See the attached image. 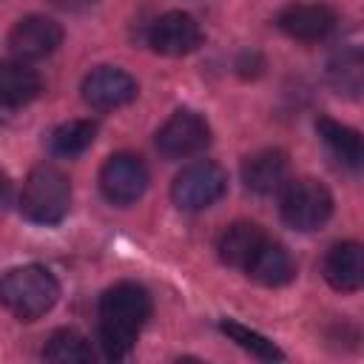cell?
<instances>
[{"label":"cell","instance_id":"obj_1","mask_svg":"<svg viewBox=\"0 0 364 364\" xmlns=\"http://www.w3.org/2000/svg\"><path fill=\"white\" fill-rule=\"evenodd\" d=\"M151 318V296L136 282H119L100 299V344L108 358H125Z\"/></svg>","mask_w":364,"mask_h":364},{"label":"cell","instance_id":"obj_2","mask_svg":"<svg viewBox=\"0 0 364 364\" xmlns=\"http://www.w3.org/2000/svg\"><path fill=\"white\" fill-rule=\"evenodd\" d=\"M60 299V284L54 273L43 264L11 267L0 279V304L20 321L43 318Z\"/></svg>","mask_w":364,"mask_h":364},{"label":"cell","instance_id":"obj_3","mask_svg":"<svg viewBox=\"0 0 364 364\" xmlns=\"http://www.w3.org/2000/svg\"><path fill=\"white\" fill-rule=\"evenodd\" d=\"M71 205V182L54 165H37L20 191V210L28 222L57 225L65 219Z\"/></svg>","mask_w":364,"mask_h":364},{"label":"cell","instance_id":"obj_4","mask_svg":"<svg viewBox=\"0 0 364 364\" xmlns=\"http://www.w3.org/2000/svg\"><path fill=\"white\" fill-rule=\"evenodd\" d=\"M279 210L284 225H290L293 230L310 233V230H318L333 216V196L318 179H310V176L287 179V185L282 188Z\"/></svg>","mask_w":364,"mask_h":364},{"label":"cell","instance_id":"obj_5","mask_svg":"<svg viewBox=\"0 0 364 364\" xmlns=\"http://www.w3.org/2000/svg\"><path fill=\"white\" fill-rule=\"evenodd\" d=\"M228 191V173L222 165L210 159H199L185 165L173 185H171V199L179 210H205L213 202H219Z\"/></svg>","mask_w":364,"mask_h":364},{"label":"cell","instance_id":"obj_6","mask_svg":"<svg viewBox=\"0 0 364 364\" xmlns=\"http://www.w3.org/2000/svg\"><path fill=\"white\" fill-rule=\"evenodd\" d=\"M210 145V125L188 108L173 111L165 125L156 131V148L168 159H188L202 154Z\"/></svg>","mask_w":364,"mask_h":364},{"label":"cell","instance_id":"obj_7","mask_svg":"<svg viewBox=\"0 0 364 364\" xmlns=\"http://www.w3.org/2000/svg\"><path fill=\"white\" fill-rule=\"evenodd\" d=\"M100 191L111 205L128 208L148 191V168L134 154H114L100 171Z\"/></svg>","mask_w":364,"mask_h":364},{"label":"cell","instance_id":"obj_8","mask_svg":"<svg viewBox=\"0 0 364 364\" xmlns=\"http://www.w3.org/2000/svg\"><path fill=\"white\" fill-rule=\"evenodd\" d=\"M6 43L17 60H26V63L43 60L54 54L57 46L63 43V26L46 14H28L11 26Z\"/></svg>","mask_w":364,"mask_h":364},{"label":"cell","instance_id":"obj_9","mask_svg":"<svg viewBox=\"0 0 364 364\" xmlns=\"http://www.w3.org/2000/svg\"><path fill=\"white\" fill-rule=\"evenodd\" d=\"M136 80L114 65H100L82 80V100L97 111L122 108L136 100Z\"/></svg>","mask_w":364,"mask_h":364},{"label":"cell","instance_id":"obj_10","mask_svg":"<svg viewBox=\"0 0 364 364\" xmlns=\"http://www.w3.org/2000/svg\"><path fill=\"white\" fill-rule=\"evenodd\" d=\"M336 23H338V14L324 3H293L282 9L276 17V26L287 37L301 40V43L327 40L336 31Z\"/></svg>","mask_w":364,"mask_h":364},{"label":"cell","instance_id":"obj_11","mask_svg":"<svg viewBox=\"0 0 364 364\" xmlns=\"http://www.w3.org/2000/svg\"><path fill=\"white\" fill-rule=\"evenodd\" d=\"M148 43L156 54L165 57H182L202 46V28L199 23L185 11H168L154 20L148 31Z\"/></svg>","mask_w":364,"mask_h":364},{"label":"cell","instance_id":"obj_12","mask_svg":"<svg viewBox=\"0 0 364 364\" xmlns=\"http://www.w3.org/2000/svg\"><path fill=\"white\" fill-rule=\"evenodd\" d=\"M287 173H290V162H287V154L279 148H262L242 162L245 188L259 196L279 193L287 185Z\"/></svg>","mask_w":364,"mask_h":364},{"label":"cell","instance_id":"obj_13","mask_svg":"<svg viewBox=\"0 0 364 364\" xmlns=\"http://www.w3.org/2000/svg\"><path fill=\"white\" fill-rule=\"evenodd\" d=\"M324 279L338 293H355L364 282V253L358 242H338L324 256Z\"/></svg>","mask_w":364,"mask_h":364},{"label":"cell","instance_id":"obj_14","mask_svg":"<svg viewBox=\"0 0 364 364\" xmlns=\"http://www.w3.org/2000/svg\"><path fill=\"white\" fill-rule=\"evenodd\" d=\"M43 91V77L26 60H3L0 63V105L20 108L37 100Z\"/></svg>","mask_w":364,"mask_h":364},{"label":"cell","instance_id":"obj_15","mask_svg":"<svg viewBox=\"0 0 364 364\" xmlns=\"http://www.w3.org/2000/svg\"><path fill=\"white\" fill-rule=\"evenodd\" d=\"M245 273H247L253 282L264 284V287H282V284H287V282L296 276V264H293V256L287 253L284 245L270 242V239L264 236V242L259 245V250H256L253 259L247 262Z\"/></svg>","mask_w":364,"mask_h":364},{"label":"cell","instance_id":"obj_16","mask_svg":"<svg viewBox=\"0 0 364 364\" xmlns=\"http://www.w3.org/2000/svg\"><path fill=\"white\" fill-rule=\"evenodd\" d=\"M316 131L321 136V142L327 145V151L341 162L347 165L350 171H358L361 168V159H364V142H361V134L344 122H336L330 117H318L316 119Z\"/></svg>","mask_w":364,"mask_h":364},{"label":"cell","instance_id":"obj_17","mask_svg":"<svg viewBox=\"0 0 364 364\" xmlns=\"http://www.w3.org/2000/svg\"><path fill=\"white\" fill-rule=\"evenodd\" d=\"M262 242H264V233L256 222H233L230 228L222 230L216 250H219V259L225 264L245 270Z\"/></svg>","mask_w":364,"mask_h":364},{"label":"cell","instance_id":"obj_18","mask_svg":"<svg viewBox=\"0 0 364 364\" xmlns=\"http://www.w3.org/2000/svg\"><path fill=\"white\" fill-rule=\"evenodd\" d=\"M43 358L54 361V364H85V361H94V350L82 333L63 327L48 336V341L43 347Z\"/></svg>","mask_w":364,"mask_h":364},{"label":"cell","instance_id":"obj_19","mask_svg":"<svg viewBox=\"0 0 364 364\" xmlns=\"http://www.w3.org/2000/svg\"><path fill=\"white\" fill-rule=\"evenodd\" d=\"M94 136H97V125L91 119H68L51 131L48 145L57 156H80L85 148H91Z\"/></svg>","mask_w":364,"mask_h":364},{"label":"cell","instance_id":"obj_20","mask_svg":"<svg viewBox=\"0 0 364 364\" xmlns=\"http://www.w3.org/2000/svg\"><path fill=\"white\" fill-rule=\"evenodd\" d=\"M219 330H222L225 336H230L242 350H247L250 355H256V358H262V361H279V358H284V353H282L267 336H262V333H256V330H250V327H245V324H239V321L222 318V321H219Z\"/></svg>","mask_w":364,"mask_h":364},{"label":"cell","instance_id":"obj_21","mask_svg":"<svg viewBox=\"0 0 364 364\" xmlns=\"http://www.w3.org/2000/svg\"><path fill=\"white\" fill-rule=\"evenodd\" d=\"M327 74H330V82L338 88V94L358 97V91H361V54H358V48L341 51L330 63Z\"/></svg>","mask_w":364,"mask_h":364},{"label":"cell","instance_id":"obj_22","mask_svg":"<svg viewBox=\"0 0 364 364\" xmlns=\"http://www.w3.org/2000/svg\"><path fill=\"white\" fill-rule=\"evenodd\" d=\"M54 6H60V9H68V11H77V9H85L91 0H51Z\"/></svg>","mask_w":364,"mask_h":364},{"label":"cell","instance_id":"obj_23","mask_svg":"<svg viewBox=\"0 0 364 364\" xmlns=\"http://www.w3.org/2000/svg\"><path fill=\"white\" fill-rule=\"evenodd\" d=\"M3 188H6V185H3V182H0V196H3Z\"/></svg>","mask_w":364,"mask_h":364}]
</instances>
